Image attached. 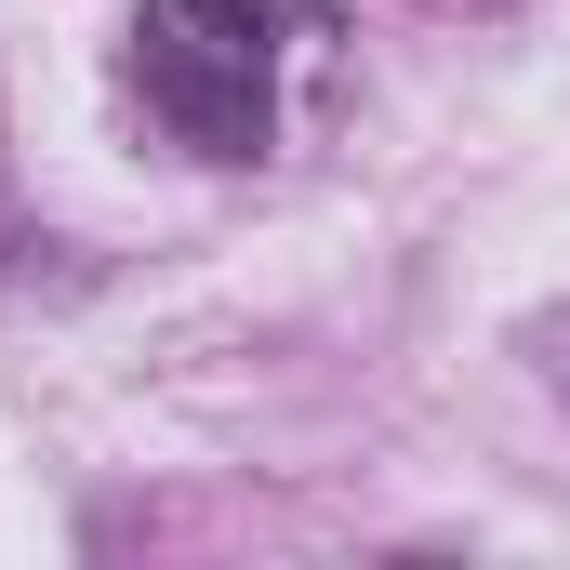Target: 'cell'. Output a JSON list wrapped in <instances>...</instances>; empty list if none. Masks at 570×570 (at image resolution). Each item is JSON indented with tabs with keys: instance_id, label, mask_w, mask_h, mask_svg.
<instances>
[{
	"instance_id": "6da1fadb",
	"label": "cell",
	"mask_w": 570,
	"mask_h": 570,
	"mask_svg": "<svg viewBox=\"0 0 570 570\" xmlns=\"http://www.w3.org/2000/svg\"><path fill=\"white\" fill-rule=\"evenodd\" d=\"M134 107L186 159H253L279 134L292 0H134Z\"/></svg>"
}]
</instances>
